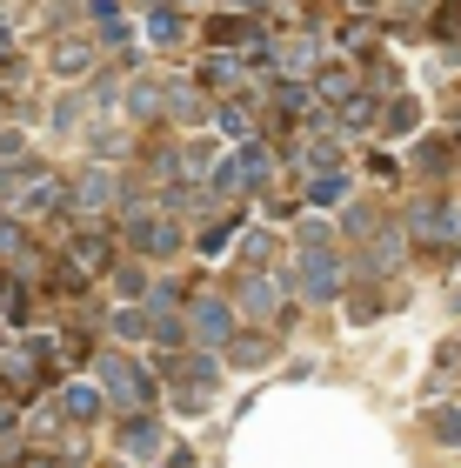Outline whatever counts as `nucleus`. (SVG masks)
Instances as JSON below:
<instances>
[{"mask_svg": "<svg viewBox=\"0 0 461 468\" xmlns=\"http://www.w3.org/2000/svg\"><path fill=\"white\" fill-rule=\"evenodd\" d=\"M194 335H201V341H221V335H228V308H221V301H201V308H194Z\"/></svg>", "mask_w": 461, "mask_h": 468, "instance_id": "obj_1", "label": "nucleus"}, {"mask_svg": "<svg viewBox=\"0 0 461 468\" xmlns=\"http://www.w3.org/2000/svg\"><path fill=\"white\" fill-rule=\"evenodd\" d=\"M108 375H114V395H127V402H141V375H134L127 361H108Z\"/></svg>", "mask_w": 461, "mask_h": 468, "instance_id": "obj_2", "label": "nucleus"}, {"mask_svg": "<svg viewBox=\"0 0 461 468\" xmlns=\"http://www.w3.org/2000/svg\"><path fill=\"white\" fill-rule=\"evenodd\" d=\"M61 408H67V415H94V408H100V395H94V388H67V395H61Z\"/></svg>", "mask_w": 461, "mask_h": 468, "instance_id": "obj_3", "label": "nucleus"}, {"mask_svg": "<svg viewBox=\"0 0 461 468\" xmlns=\"http://www.w3.org/2000/svg\"><path fill=\"white\" fill-rule=\"evenodd\" d=\"M147 33H154V41H174V33H181V21H174V14H154V21H147Z\"/></svg>", "mask_w": 461, "mask_h": 468, "instance_id": "obj_4", "label": "nucleus"}]
</instances>
